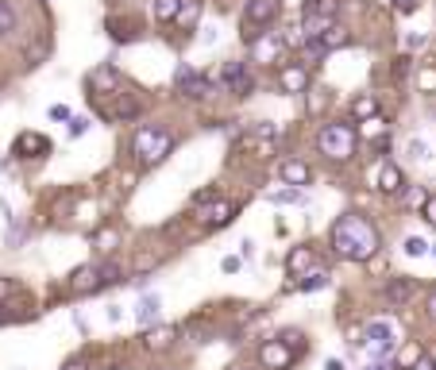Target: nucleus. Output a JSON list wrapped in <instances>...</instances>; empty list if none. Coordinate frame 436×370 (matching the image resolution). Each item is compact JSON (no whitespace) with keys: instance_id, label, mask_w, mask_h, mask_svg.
Wrapping results in <instances>:
<instances>
[{"instance_id":"obj_16","label":"nucleus","mask_w":436,"mask_h":370,"mask_svg":"<svg viewBox=\"0 0 436 370\" xmlns=\"http://www.w3.org/2000/svg\"><path fill=\"white\" fill-rule=\"evenodd\" d=\"M378 190L390 193V197H398V193L405 190V178H402V170H398L394 162H382V166H378Z\"/></svg>"},{"instance_id":"obj_36","label":"nucleus","mask_w":436,"mask_h":370,"mask_svg":"<svg viewBox=\"0 0 436 370\" xmlns=\"http://www.w3.org/2000/svg\"><path fill=\"white\" fill-rule=\"evenodd\" d=\"M66 132L74 135V139H81L85 132H89V120L85 116H70V123H66Z\"/></svg>"},{"instance_id":"obj_38","label":"nucleus","mask_w":436,"mask_h":370,"mask_svg":"<svg viewBox=\"0 0 436 370\" xmlns=\"http://www.w3.org/2000/svg\"><path fill=\"white\" fill-rule=\"evenodd\" d=\"M282 339L294 347V351H305V336H302V332H282Z\"/></svg>"},{"instance_id":"obj_22","label":"nucleus","mask_w":436,"mask_h":370,"mask_svg":"<svg viewBox=\"0 0 436 370\" xmlns=\"http://www.w3.org/2000/svg\"><path fill=\"white\" fill-rule=\"evenodd\" d=\"M320 43H325L328 50H340V47H348V43H352V35H348V27H344V24H332V27H325Z\"/></svg>"},{"instance_id":"obj_8","label":"nucleus","mask_w":436,"mask_h":370,"mask_svg":"<svg viewBox=\"0 0 436 370\" xmlns=\"http://www.w3.org/2000/svg\"><path fill=\"white\" fill-rule=\"evenodd\" d=\"M174 85H178V93H182L185 100H209L212 97V82L205 74H197V70H189V66L178 70Z\"/></svg>"},{"instance_id":"obj_12","label":"nucleus","mask_w":436,"mask_h":370,"mask_svg":"<svg viewBox=\"0 0 436 370\" xmlns=\"http://www.w3.org/2000/svg\"><path fill=\"white\" fill-rule=\"evenodd\" d=\"M101 286H104V278H101V266H77V270L70 274V289H74L77 297H85V293H97Z\"/></svg>"},{"instance_id":"obj_13","label":"nucleus","mask_w":436,"mask_h":370,"mask_svg":"<svg viewBox=\"0 0 436 370\" xmlns=\"http://www.w3.org/2000/svg\"><path fill=\"white\" fill-rule=\"evenodd\" d=\"M278 89L282 93H309V66H282L278 70Z\"/></svg>"},{"instance_id":"obj_39","label":"nucleus","mask_w":436,"mask_h":370,"mask_svg":"<svg viewBox=\"0 0 436 370\" xmlns=\"http://www.w3.org/2000/svg\"><path fill=\"white\" fill-rule=\"evenodd\" d=\"M240 266H244V259H240V255H228L224 263H220V270H224V274H235Z\"/></svg>"},{"instance_id":"obj_7","label":"nucleus","mask_w":436,"mask_h":370,"mask_svg":"<svg viewBox=\"0 0 436 370\" xmlns=\"http://www.w3.org/2000/svg\"><path fill=\"white\" fill-rule=\"evenodd\" d=\"M278 12H282V0H247L244 24L251 27V31H247V39H255V27H270V24H274Z\"/></svg>"},{"instance_id":"obj_28","label":"nucleus","mask_w":436,"mask_h":370,"mask_svg":"<svg viewBox=\"0 0 436 370\" xmlns=\"http://www.w3.org/2000/svg\"><path fill=\"white\" fill-rule=\"evenodd\" d=\"M244 62H224V66H220V77H217V85H220V89H228V85H232L235 82V77H240V74H244Z\"/></svg>"},{"instance_id":"obj_29","label":"nucleus","mask_w":436,"mask_h":370,"mask_svg":"<svg viewBox=\"0 0 436 370\" xmlns=\"http://www.w3.org/2000/svg\"><path fill=\"white\" fill-rule=\"evenodd\" d=\"M16 31V12H12L8 0H0V35H12Z\"/></svg>"},{"instance_id":"obj_15","label":"nucleus","mask_w":436,"mask_h":370,"mask_svg":"<svg viewBox=\"0 0 436 370\" xmlns=\"http://www.w3.org/2000/svg\"><path fill=\"white\" fill-rule=\"evenodd\" d=\"M278 174H282L286 185H302V190L313 181V170H309L305 162H297V158H286V162L278 166Z\"/></svg>"},{"instance_id":"obj_50","label":"nucleus","mask_w":436,"mask_h":370,"mask_svg":"<svg viewBox=\"0 0 436 370\" xmlns=\"http://www.w3.org/2000/svg\"><path fill=\"white\" fill-rule=\"evenodd\" d=\"M371 370H382V367H371Z\"/></svg>"},{"instance_id":"obj_24","label":"nucleus","mask_w":436,"mask_h":370,"mask_svg":"<svg viewBox=\"0 0 436 370\" xmlns=\"http://www.w3.org/2000/svg\"><path fill=\"white\" fill-rule=\"evenodd\" d=\"M421 359H425V351H421V344H405L402 351H398L394 367H398V370H410V367H417Z\"/></svg>"},{"instance_id":"obj_35","label":"nucleus","mask_w":436,"mask_h":370,"mask_svg":"<svg viewBox=\"0 0 436 370\" xmlns=\"http://www.w3.org/2000/svg\"><path fill=\"white\" fill-rule=\"evenodd\" d=\"M405 155H410L413 162H425V158H428V143H425V139H410V147H405Z\"/></svg>"},{"instance_id":"obj_17","label":"nucleus","mask_w":436,"mask_h":370,"mask_svg":"<svg viewBox=\"0 0 436 370\" xmlns=\"http://www.w3.org/2000/svg\"><path fill=\"white\" fill-rule=\"evenodd\" d=\"M143 344H147V351H162V347L174 344V328H170V324H151Z\"/></svg>"},{"instance_id":"obj_2","label":"nucleus","mask_w":436,"mask_h":370,"mask_svg":"<svg viewBox=\"0 0 436 370\" xmlns=\"http://www.w3.org/2000/svg\"><path fill=\"white\" fill-rule=\"evenodd\" d=\"M132 151H135V162L139 166H159L174 151V135L166 128H159V123H143L132 135Z\"/></svg>"},{"instance_id":"obj_44","label":"nucleus","mask_w":436,"mask_h":370,"mask_svg":"<svg viewBox=\"0 0 436 370\" xmlns=\"http://www.w3.org/2000/svg\"><path fill=\"white\" fill-rule=\"evenodd\" d=\"M405 47H410V50H421V47H425V35H410V39H405Z\"/></svg>"},{"instance_id":"obj_47","label":"nucleus","mask_w":436,"mask_h":370,"mask_svg":"<svg viewBox=\"0 0 436 370\" xmlns=\"http://www.w3.org/2000/svg\"><path fill=\"white\" fill-rule=\"evenodd\" d=\"M325 370H344V362H340V359H328V362H325Z\"/></svg>"},{"instance_id":"obj_4","label":"nucleus","mask_w":436,"mask_h":370,"mask_svg":"<svg viewBox=\"0 0 436 370\" xmlns=\"http://www.w3.org/2000/svg\"><path fill=\"white\" fill-rule=\"evenodd\" d=\"M394 347H398V339H394V328L386 321H375V324H367L363 328V336H359V351L367 355V359H375L378 367H382L390 355H394Z\"/></svg>"},{"instance_id":"obj_32","label":"nucleus","mask_w":436,"mask_h":370,"mask_svg":"<svg viewBox=\"0 0 436 370\" xmlns=\"http://www.w3.org/2000/svg\"><path fill=\"white\" fill-rule=\"evenodd\" d=\"M428 251H433V247H428V243H425V239H421V236H410V239H405V255L421 259V255H428Z\"/></svg>"},{"instance_id":"obj_37","label":"nucleus","mask_w":436,"mask_h":370,"mask_svg":"<svg viewBox=\"0 0 436 370\" xmlns=\"http://www.w3.org/2000/svg\"><path fill=\"white\" fill-rule=\"evenodd\" d=\"M159 259H162V255H143V259H135V274H139V278H143V274H151L155 266H159Z\"/></svg>"},{"instance_id":"obj_41","label":"nucleus","mask_w":436,"mask_h":370,"mask_svg":"<svg viewBox=\"0 0 436 370\" xmlns=\"http://www.w3.org/2000/svg\"><path fill=\"white\" fill-rule=\"evenodd\" d=\"M112 243H116V231H112V228H109V231H101V236H97V247H101V251H109Z\"/></svg>"},{"instance_id":"obj_49","label":"nucleus","mask_w":436,"mask_h":370,"mask_svg":"<svg viewBox=\"0 0 436 370\" xmlns=\"http://www.w3.org/2000/svg\"><path fill=\"white\" fill-rule=\"evenodd\" d=\"M428 255H433V259H436V243H433V251H428Z\"/></svg>"},{"instance_id":"obj_26","label":"nucleus","mask_w":436,"mask_h":370,"mask_svg":"<svg viewBox=\"0 0 436 370\" xmlns=\"http://www.w3.org/2000/svg\"><path fill=\"white\" fill-rule=\"evenodd\" d=\"M197 16H201V0H185V4H182V16H178L174 24L189 31V27H197Z\"/></svg>"},{"instance_id":"obj_34","label":"nucleus","mask_w":436,"mask_h":370,"mask_svg":"<svg viewBox=\"0 0 436 370\" xmlns=\"http://www.w3.org/2000/svg\"><path fill=\"white\" fill-rule=\"evenodd\" d=\"M417 85H421V93H436V66H425L417 74Z\"/></svg>"},{"instance_id":"obj_5","label":"nucleus","mask_w":436,"mask_h":370,"mask_svg":"<svg viewBox=\"0 0 436 370\" xmlns=\"http://www.w3.org/2000/svg\"><path fill=\"white\" fill-rule=\"evenodd\" d=\"M235 201H224V197H217V193H201L197 197V224L201 228H224V224H232L235 220Z\"/></svg>"},{"instance_id":"obj_30","label":"nucleus","mask_w":436,"mask_h":370,"mask_svg":"<svg viewBox=\"0 0 436 370\" xmlns=\"http://www.w3.org/2000/svg\"><path fill=\"white\" fill-rule=\"evenodd\" d=\"M428 197H433V193H428L425 185H413V190H405V205H410V208H425Z\"/></svg>"},{"instance_id":"obj_43","label":"nucleus","mask_w":436,"mask_h":370,"mask_svg":"<svg viewBox=\"0 0 436 370\" xmlns=\"http://www.w3.org/2000/svg\"><path fill=\"white\" fill-rule=\"evenodd\" d=\"M421 213H425V220H428V224H436V197H428V205L421 208Z\"/></svg>"},{"instance_id":"obj_51","label":"nucleus","mask_w":436,"mask_h":370,"mask_svg":"<svg viewBox=\"0 0 436 370\" xmlns=\"http://www.w3.org/2000/svg\"><path fill=\"white\" fill-rule=\"evenodd\" d=\"M166 370H170V367H166Z\"/></svg>"},{"instance_id":"obj_1","label":"nucleus","mask_w":436,"mask_h":370,"mask_svg":"<svg viewBox=\"0 0 436 370\" xmlns=\"http://www.w3.org/2000/svg\"><path fill=\"white\" fill-rule=\"evenodd\" d=\"M328 247H332V255L348 259V263H371L378 255V231L367 216L344 213L328 231Z\"/></svg>"},{"instance_id":"obj_40","label":"nucleus","mask_w":436,"mask_h":370,"mask_svg":"<svg viewBox=\"0 0 436 370\" xmlns=\"http://www.w3.org/2000/svg\"><path fill=\"white\" fill-rule=\"evenodd\" d=\"M325 100H328L325 93H309V116H317L320 108H325Z\"/></svg>"},{"instance_id":"obj_42","label":"nucleus","mask_w":436,"mask_h":370,"mask_svg":"<svg viewBox=\"0 0 436 370\" xmlns=\"http://www.w3.org/2000/svg\"><path fill=\"white\" fill-rule=\"evenodd\" d=\"M12 289H16V282H12V278H0V301H8Z\"/></svg>"},{"instance_id":"obj_19","label":"nucleus","mask_w":436,"mask_h":370,"mask_svg":"<svg viewBox=\"0 0 436 370\" xmlns=\"http://www.w3.org/2000/svg\"><path fill=\"white\" fill-rule=\"evenodd\" d=\"M139 31L143 27L135 24V20H109V35L116 43H132V39H139Z\"/></svg>"},{"instance_id":"obj_27","label":"nucleus","mask_w":436,"mask_h":370,"mask_svg":"<svg viewBox=\"0 0 436 370\" xmlns=\"http://www.w3.org/2000/svg\"><path fill=\"white\" fill-rule=\"evenodd\" d=\"M320 286H328V274H320V270H309L302 282H290V289H305V293H313Z\"/></svg>"},{"instance_id":"obj_11","label":"nucleus","mask_w":436,"mask_h":370,"mask_svg":"<svg viewBox=\"0 0 436 370\" xmlns=\"http://www.w3.org/2000/svg\"><path fill=\"white\" fill-rule=\"evenodd\" d=\"M286 47H290L286 35H274V31H263V39H251V54L259 58V62H278Z\"/></svg>"},{"instance_id":"obj_20","label":"nucleus","mask_w":436,"mask_h":370,"mask_svg":"<svg viewBox=\"0 0 436 370\" xmlns=\"http://www.w3.org/2000/svg\"><path fill=\"white\" fill-rule=\"evenodd\" d=\"M410 293H413V278H390L386 282V301L390 305H402Z\"/></svg>"},{"instance_id":"obj_10","label":"nucleus","mask_w":436,"mask_h":370,"mask_svg":"<svg viewBox=\"0 0 436 370\" xmlns=\"http://www.w3.org/2000/svg\"><path fill=\"white\" fill-rule=\"evenodd\" d=\"M12 155L20 158H42V155H51V139L39 132H20L16 139H12Z\"/></svg>"},{"instance_id":"obj_3","label":"nucleus","mask_w":436,"mask_h":370,"mask_svg":"<svg viewBox=\"0 0 436 370\" xmlns=\"http://www.w3.org/2000/svg\"><path fill=\"white\" fill-rule=\"evenodd\" d=\"M359 147V132H355L352 123H325L317 135V151L332 162H348Z\"/></svg>"},{"instance_id":"obj_31","label":"nucleus","mask_w":436,"mask_h":370,"mask_svg":"<svg viewBox=\"0 0 436 370\" xmlns=\"http://www.w3.org/2000/svg\"><path fill=\"white\" fill-rule=\"evenodd\" d=\"M101 278H104V286H116V282H124V278H120V263H116V259L101 263Z\"/></svg>"},{"instance_id":"obj_14","label":"nucleus","mask_w":436,"mask_h":370,"mask_svg":"<svg viewBox=\"0 0 436 370\" xmlns=\"http://www.w3.org/2000/svg\"><path fill=\"white\" fill-rule=\"evenodd\" d=\"M313 263H317V251L313 247H294L290 259H286V270H290V278H305L313 270Z\"/></svg>"},{"instance_id":"obj_45","label":"nucleus","mask_w":436,"mask_h":370,"mask_svg":"<svg viewBox=\"0 0 436 370\" xmlns=\"http://www.w3.org/2000/svg\"><path fill=\"white\" fill-rule=\"evenodd\" d=\"M394 8L398 12H413V8H417V0H394Z\"/></svg>"},{"instance_id":"obj_9","label":"nucleus","mask_w":436,"mask_h":370,"mask_svg":"<svg viewBox=\"0 0 436 370\" xmlns=\"http://www.w3.org/2000/svg\"><path fill=\"white\" fill-rule=\"evenodd\" d=\"M259 359H263V367H267V370H286L290 362H294V347L286 344L282 336L267 339V344L259 347Z\"/></svg>"},{"instance_id":"obj_48","label":"nucleus","mask_w":436,"mask_h":370,"mask_svg":"<svg viewBox=\"0 0 436 370\" xmlns=\"http://www.w3.org/2000/svg\"><path fill=\"white\" fill-rule=\"evenodd\" d=\"M428 316H433V321H436V293L428 297Z\"/></svg>"},{"instance_id":"obj_6","label":"nucleus","mask_w":436,"mask_h":370,"mask_svg":"<svg viewBox=\"0 0 436 370\" xmlns=\"http://www.w3.org/2000/svg\"><path fill=\"white\" fill-rule=\"evenodd\" d=\"M336 12H340L336 0H309L305 12H302V35H305V39H320L325 27L336 24Z\"/></svg>"},{"instance_id":"obj_33","label":"nucleus","mask_w":436,"mask_h":370,"mask_svg":"<svg viewBox=\"0 0 436 370\" xmlns=\"http://www.w3.org/2000/svg\"><path fill=\"white\" fill-rule=\"evenodd\" d=\"M42 54H51V39L35 43V47L27 50V66H39V62H42Z\"/></svg>"},{"instance_id":"obj_23","label":"nucleus","mask_w":436,"mask_h":370,"mask_svg":"<svg viewBox=\"0 0 436 370\" xmlns=\"http://www.w3.org/2000/svg\"><path fill=\"white\" fill-rule=\"evenodd\" d=\"M182 4L185 0H155V20H159V24H174V20L182 16Z\"/></svg>"},{"instance_id":"obj_21","label":"nucleus","mask_w":436,"mask_h":370,"mask_svg":"<svg viewBox=\"0 0 436 370\" xmlns=\"http://www.w3.org/2000/svg\"><path fill=\"white\" fill-rule=\"evenodd\" d=\"M267 201H270V205H305V190H302V185L274 190V193H267Z\"/></svg>"},{"instance_id":"obj_46","label":"nucleus","mask_w":436,"mask_h":370,"mask_svg":"<svg viewBox=\"0 0 436 370\" xmlns=\"http://www.w3.org/2000/svg\"><path fill=\"white\" fill-rule=\"evenodd\" d=\"M51 120H70V112H66L62 105H54V108H51Z\"/></svg>"},{"instance_id":"obj_18","label":"nucleus","mask_w":436,"mask_h":370,"mask_svg":"<svg viewBox=\"0 0 436 370\" xmlns=\"http://www.w3.org/2000/svg\"><path fill=\"white\" fill-rule=\"evenodd\" d=\"M159 313H162V301H159L155 293H147V297L139 301V309H135V321H139L143 328H151V324L159 321Z\"/></svg>"},{"instance_id":"obj_25","label":"nucleus","mask_w":436,"mask_h":370,"mask_svg":"<svg viewBox=\"0 0 436 370\" xmlns=\"http://www.w3.org/2000/svg\"><path fill=\"white\" fill-rule=\"evenodd\" d=\"M352 112H355V120H371V116H378V100L371 93H363V97L352 100Z\"/></svg>"}]
</instances>
